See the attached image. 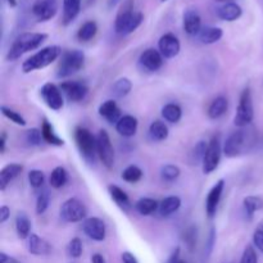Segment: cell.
Listing matches in <instances>:
<instances>
[{
	"instance_id": "f35d334b",
	"label": "cell",
	"mask_w": 263,
	"mask_h": 263,
	"mask_svg": "<svg viewBox=\"0 0 263 263\" xmlns=\"http://www.w3.org/2000/svg\"><path fill=\"white\" fill-rule=\"evenodd\" d=\"M207 148H208V143L204 140H200L195 144L192 153H190V161H192L193 164L203 163V159H204Z\"/></svg>"
},
{
	"instance_id": "94428289",
	"label": "cell",
	"mask_w": 263,
	"mask_h": 263,
	"mask_svg": "<svg viewBox=\"0 0 263 263\" xmlns=\"http://www.w3.org/2000/svg\"><path fill=\"white\" fill-rule=\"evenodd\" d=\"M179 263H185V262H184V261H180Z\"/></svg>"
},
{
	"instance_id": "60d3db41",
	"label": "cell",
	"mask_w": 263,
	"mask_h": 263,
	"mask_svg": "<svg viewBox=\"0 0 263 263\" xmlns=\"http://www.w3.org/2000/svg\"><path fill=\"white\" fill-rule=\"evenodd\" d=\"M49 204H50V194L46 189L41 190L39 193L37 198H36V204H35V211L37 215H43V213L46 212V210L49 208Z\"/></svg>"
},
{
	"instance_id": "e575fe53",
	"label": "cell",
	"mask_w": 263,
	"mask_h": 263,
	"mask_svg": "<svg viewBox=\"0 0 263 263\" xmlns=\"http://www.w3.org/2000/svg\"><path fill=\"white\" fill-rule=\"evenodd\" d=\"M162 117L164 121L170 123H177L180 122L182 117V109L179 104L176 103H168L162 108Z\"/></svg>"
},
{
	"instance_id": "11a10c76",
	"label": "cell",
	"mask_w": 263,
	"mask_h": 263,
	"mask_svg": "<svg viewBox=\"0 0 263 263\" xmlns=\"http://www.w3.org/2000/svg\"><path fill=\"white\" fill-rule=\"evenodd\" d=\"M91 263H107V261H105V258L103 254L95 253V254H92V257H91Z\"/></svg>"
},
{
	"instance_id": "f907efd6",
	"label": "cell",
	"mask_w": 263,
	"mask_h": 263,
	"mask_svg": "<svg viewBox=\"0 0 263 263\" xmlns=\"http://www.w3.org/2000/svg\"><path fill=\"white\" fill-rule=\"evenodd\" d=\"M10 218V208L8 205L0 207V223H5Z\"/></svg>"
},
{
	"instance_id": "f1b7e54d",
	"label": "cell",
	"mask_w": 263,
	"mask_h": 263,
	"mask_svg": "<svg viewBox=\"0 0 263 263\" xmlns=\"http://www.w3.org/2000/svg\"><path fill=\"white\" fill-rule=\"evenodd\" d=\"M229 108V100L225 97H217L212 103L210 104L207 110V115L211 120H218V118L222 117L226 112H228Z\"/></svg>"
},
{
	"instance_id": "6f0895ef",
	"label": "cell",
	"mask_w": 263,
	"mask_h": 263,
	"mask_svg": "<svg viewBox=\"0 0 263 263\" xmlns=\"http://www.w3.org/2000/svg\"><path fill=\"white\" fill-rule=\"evenodd\" d=\"M7 3H8V5H9V7L15 8V7H17V4H18V0H7Z\"/></svg>"
},
{
	"instance_id": "4fadbf2b",
	"label": "cell",
	"mask_w": 263,
	"mask_h": 263,
	"mask_svg": "<svg viewBox=\"0 0 263 263\" xmlns=\"http://www.w3.org/2000/svg\"><path fill=\"white\" fill-rule=\"evenodd\" d=\"M64 97L72 103H80L89 94V87L81 81H63L59 85Z\"/></svg>"
},
{
	"instance_id": "d590c367",
	"label": "cell",
	"mask_w": 263,
	"mask_h": 263,
	"mask_svg": "<svg viewBox=\"0 0 263 263\" xmlns=\"http://www.w3.org/2000/svg\"><path fill=\"white\" fill-rule=\"evenodd\" d=\"M98 32V25L95 21H87L85 22L81 27L77 31V39L81 43H87V41L92 40Z\"/></svg>"
},
{
	"instance_id": "db71d44e",
	"label": "cell",
	"mask_w": 263,
	"mask_h": 263,
	"mask_svg": "<svg viewBox=\"0 0 263 263\" xmlns=\"http://www.w3.org/2000/svg\"><path fill=\"white\" fill-rule=\"evenodd\" d=\"M0 263H20L17 261V259H14L13 257L8 256L7 253H4V252H2L0 253Z\"/></svg>"
},
{
	"instance_id": "c3c4849f",
	"label": "cell",
	"mask_w": 263,
	"mask_h": 263,
	"mask_svg": "<svg viewBox=\"0 0 263 263\" xmlns=\"http://www.w3.org/2000/svg\"><path fill=\"white\" fill-rule=\"evenodd\" d=\"M215 244H216V230L215 228L211 229L210 231V236L207 239V243H205V249H204V256L210 257L211 253H212L213 248H215Z\"/></svg>"
},
{
	"instance_id": "f5cc1de1",
	"label": "cell",
	"mask_w": 263,
	"mask_h": 263,
	"mask_svg": "<svg viewBox=\"0 0 263 263\" xmlns=\"http://www.w3.org/2000/svg\"><path fill=\"white\" fill-rule=\"evenodd\" d=\"M7 141H8V134L5 131H3L0 134V153L4 154L7 151Z\"/></svg>"
},
{
	"instance_id": "9c48e42d",
	"label": "cell",
	"mask_w": 263,
	"mask_h": 263,
	"mask_svg": "<svg viewBox=\"0 0 263 263\" xmlns=\"http://www.w3.org/2000/svg\"><path fill=\"white\" fill-rule=\"evenodd\" d=\"M97 149H98V157H99L100 162L103 166L107 170H112L115 167L116 154L115 148L112 145V140H110L109 134L105 130H100L97 135Z\"/></svg>"
},
{
	"instance_id": "6125c7cd",
	"label": "cell",
	"mask_w": 263,
	"mask_h": 263,
	"mask_svg": "<svg viewBox=\"0 0 263 263\" xmlns=\"http://www.w3.org/2000/svg\"><path fill=\"white\" fill-rule=\"evenodd\" d=\"M162 2H166V0H162Z\"/></svg>"
},
{
	"instance_id": "91938a15",
	"label": "cell",
	"mask_w": 263,
	"mask_h": 263,
	"mask_svg": "<svg viewBox=\"0 0 263 263\" xmlns=\"http://www.w3.org/2000/svg\"><path fill=\"white\" fill-rule=\"evenodd\" d=\"M259 228H262V229H263V221H262L261 223H259Z\"/></svg>"
},
{
	"instance_id": "7bdbcfd3",
	"label": "cell",
	"mask_w": 263,
	"mask_h": 263,
	"mask_svg": "<svg viewBox=\"0 0 263 263\" xmlns=\"http://www.w3.org/2000/svg\"><path fill=\"white\" fill-rule=\"evenodd\" d=\"M28 182L33 189H41L45 184V174L41 170H31L28 172Z\"/></svg>"
},
{
	"instance_id": "7a4b0ae2",
	"label": "cell",
	"mask_w": 263,
	"mask_h": 263,
	"mask_svg": "<svg viewBox=\"0 0 263 263\" xmlns=\"http://www.w3.org/2000/svg\"><path fill=\"white\" fill-rule=\"evenodd\" d=\"M143 21V13L134 10V0H126L116 15L115 31L118 35H130L134 31L138 30Z\"/></svg>"
},
{
	"instance_id": "8992f818",
	"label": "cell",
	"mask_w": 263,
	"mask_h": 263,
	"mask_svg": "<svg viewBox=\"0 0 263 263\" xmlns=\"http://www.w3.org/2000/svg\"><path fill=\"white\" fill-rule=\"evenodd\" d=\"M254 118V105H253V97L249 87L241 91L240 98H239V104L236 108V115L234 117V125L236 127H247L253 122Z\"/></svg>"
},
{
	"instance_id": "6da1fadb",
	"label": "cell",
	"mask_w": 263,
	"mask_h": 263,
	"mask_svg": "<svg viewBox=\"0 0 263 263\" xmlns=\"http://www.w3.org/2000/svg\"><path fill=\"white\" fill-rule=\"evenodd\" d=\"M48 39V35L44 32H23L14 39L10 45L5 59L8 62H14L25 55L26 53L40 48Z\"/></svg>"
},
{
	"instance_id": "1f68e13d",
	"label": "cell",
	"mask_w": 263,
	"mask_h": 263,
	"mask_svg": "<svg viewBox=\"0 0 263 263\" xmlns=\"http://www.w3.org/2000/svg\"><path fill=\"white\" fill-rule=\"evenodd\" d=\"M159 208V203L153 198H140L135 203V210L141 216H152L156 213Z\"/></svg>"
},
{
	"instance_id": "30bf717a",
	"label": "cell",
	"mask_w": 263,
	"mask_h": 263,
	"mask_svg": "<svg viewBox=\"0 0 263 263\" xmlns=\"http://www.w3.org/2000/svg\"><path fill=\"white\" fill-rule=\"evenodd\" d=\"M40 97L44 100L48 108L51 110H61L64 107V98L63 92H62L61 87L57 86L53 82H46L41 86L40 89Z\"/></svg>"
},
{
	"instance_id": "7dc6e473",
	"label": "cell",
	"mask_w": 263,
	"mask_h": 263,
	"mask_svg": "<svg viewBox=\"0 0 263 263\" xmlns=\"http://www.w3.org/2000/svg\"><path fill=\"white\" fill-rule=\"evenodd\" d=\"M184 240L185 243H186L187 248H189L190 251H193V248H194L195 244H197V228H195V226H190V228L185 231Z\"/></svg>"
},
{
	"instance_id": "681fc988",
	"label": "cell",
	"mask_w": 263,
	"mask_h": 263,
	"mask_svg": "<svg viewBox=\"0 0 263 263\" xmlns=\"http://www.w3.org/2000/svg\"><path fill=\"white\" fill-rule=\"evenodd\" d=\"M253 247L263 253V229L257 228L253 233Z\"/></svg>"
},
{
	"instance_id": "2e32d148",
	"label": "cell",
	"mask_w": 263,
	"mask_h": 263,
	"mask_svg": "<svg viewBox=\"0 0 263 263\" xmlns=\"http://www.w3.org/2000/svg\"><path fill=\"white\" fill-rule=\"evenodd\" d=\"M158 50L161 51L164 59H172L177 57L181 50V44H180L179 37L171 32L162 35L158 41Z\"/></svg>"
},
{
	"instance_id": "836d02e7",
	"label": "cell",
	"mask_w": 263,
	"mask_h": 263,
	"mask_svg": "<svg viewBox=\"0 0 263 263\" xmlns=\"http://www.w3.org/2000/svg\"><path fill=\"white\" fill-rule=\"evenodd\" d=\"M68 172L64 167L58 166L51 171L50 177H49V184L53 189H62L64 185L68 182Z\"/></svg>"
},
{
	"instance_id": "d6a6232c",
	"label": "cell",
	"mask_w": 263,
	"mask_h": 263,
	"mask_svg": "<svg viewBox=\"0 0 263 263\" xmlns=\"http://www.w3.org/2000/svg\"><path fill=\"white\" fill-rule=\"evenodd\" d=\"M170 135V130L163 121L156 120L149 126V136L154 141H164Z\"/></svg>"
},
{
	"instance_id": "816d5d0a",
	"label": "cell",
	"mask_w": 263,
	"mask_h": 263,
	"mask_svg": "<svg viewBox=\"0 0 263 263\" xmlns=\"http://www.w3.org/2000/svg\"><path fill=\"white\" fill-rule=\"evenodd\" d=\"M121 259H122V263H139L138 258L131 252H123Z\"/></svg>"
},
{
	"instance_id": "e0dca14e",
	"label": "cell",
	"mask_w": 263,
	"mask_h": 263,
	"mask_svg": "<svg viewBox=\"0 0 263 263\" xmlns=\"http://www.w3.org/2000/svg\"><path fill=\"white\" fill-rule=\"evenodd\" d=\"M163 62L164 58L161 54V51L154 48L146 49L139 57V64L144 69L151 72H156L158 69H161L162 66H163Z\"/></svg>"
},
{
	"instance_id": "603a6c76",
	"label": "cell",
	"mask_w": 263,
	"mask_h": 263,
	"mask_svg": "<svg viewBox=\"0 0 263 263\" xmlns=\"http://www.w3.org/2000/svg\"><path fill=\"white\" fill-rule=\"evenodd\" d=\"M241 14H243V9L235 2L221 4L217 9L218 18L222 21H226V22H234V21L239 20L241 17Z\"/></svg>"
},
{
	"instance_id": "7402d4cb",
	"label": "cell",
	"mask_w": 263,
	"mask_h": 263,
	"mask_svg": "<svg viewBox=\"0 0 263 263\" xmlns=\"http://www.w3.org/2000/svg\"><path fill=\"white\" fill-rule=\"evenodd\" d=\"M23 171V164L21 163H9L5 167H3L2 171H0V190L4 192L8 186H9L10 182L15 179V177L20 176V174H22Z\"/></svg>"
},
{
	"instance_id": "d6986e66",
	"label": "cell",
	"mask_w": 263,
	"mask_h": 263,
	"mask_svg": "<svg viewBox=\"0 0 263 263\" xmlns=\"http://www.w3.org/2000/svg\"><path fill=\"white\" fill-rule=\"evenodd\" d=\"M182 26L187 35L190 36H198V33L202 30V18H200L199 13L195 9H187L184 13V18H182Z\"/></svg>"
},
{
	"instance_id": "4dcf8cb0",
	"label": "cell",
	"mask_w": 263,
	"mask_h": 263,
	"mask_svg": "<svg viewBox=\"0 0 263 263\" xmlns=\"http://www.w3.org/2000/svg\"><path fill=\"white\" fill-rule=\"evenodd\" d=\"M243 207L248 220H252L254 213L263 210V198L259 195H248L243 199Z\"/></svg>"
},
{
	"instance_id": "ba28073f",
	"label": "cell",
	"mask_w": 263,
	"mask_h": 263,
	"mask_svg": "<svg viewBox=\"0 0 263 263\" xmlns=\"http://www.w3.org/2000/svg\"><path fill=\"white\" fill-rule=\"evenodd\" d=\"M61 217L66 222H81L87 218V208L84 202L77 198H69L62 204Z\"/></svg>"
},
{
	"instance_id": "d4e9b609",
	"label": "cell",
	"mask_w": 263,
	"mask_h": 263,
	"mask_svg": "<svg viewBox=\"0 0 263 263\" xmlns=\"http://www.w3.org/2000/svg\"><path fill=\"white\" fill-rule=\"evenodd\" d=\"M41 134H43V139L46 144L53 146H63L64 140L55 133L53 125L49 122L46 118H44L43 122H41Z\"/></svg>"
},
{
	"instance_id": "4316f807",
	"label": "cell",
	"mask_w": 263,
	"mask_h": 263,
	"mask_svg": "<svg viewBox=\"0 0 263 263\" xmlns=\"http://www.w3.org/2000/svg\"><path fill=\"white\" fill-rule=\"evenodd\" d=\"M108 193H109L110 198H112L113 202L118 205L122 211L127 212L131 208V200L128 198V195L126 194V192L123 189H121L117 185H109L108 186Z\"/></svg>"
},
{
	"instance_id": "8fae6325",
	"label": "cell",
	"mask_w": 263,
	"mask_h": 263,
	"mask_svg": "<svg viewBox=\"0 0 263 263\" xmlns=\"http://www.w3.org/2000/svg\"><path fill=\"white\" fill-rule=\"evenodd\" d=\"M226 181L223 179H220L208 192L207 198H205V213L210 220L216 217L218 211V205L221 203V198H222L223 190H225Z\"/></svg>"
},
{
	"instance_id": "680465c9",
	"label": "cell",
	"mask_w": 263,
	"mask_h": 263,
	"mask_svg": "<svg viewBox=\"0 0 263 263\" xmlns=\"http://www.w3.org/2000/svg\"><path fill=\"white\" fill-rule=\"evenodd\" d=\"M217 3H221V4H226V3H233L234 0H216Z\"/></svg>"
},
{
	"instance_id": "ffe728a7",
	"label": "cell",
	"mask_w": 263,
	"mask_h": 263,
	"mask_svg": "<svg viewBox=\"0 0 263 263\" xmlns=\"http://www.w3.org/2000/svg\"><path fill=\"white\" fill-rule=\"evenodd\" d=\"M139 127V121L135 116L125 115L116 123V131L123 138H133L136 135Z\"/></svg>"
},
{
	"instance_id": "cb8c5ba5",
	"label": "cell",
	"mask_w": 263,
	"mask_h": 263,
	"mask_svg": "<svg viewBox=\"0 0 263 263\" xmlns=\"http://www.w3.org/2000/svg\"><path fill=\"white\" fill-rule=\"evenodd\" d=\"M223 36L222 28L215 27V26H203L200 32L198 33V39L202 44L211 45L220 41Z\"/></svg>"
},
{
	"instance_id": "ac0fdd59",
	"label": "cell",
	"mask_w": 263,
	"mask_h": 263,
	"mask_svg": "<svg viewBox=\"0 0 263 263\" xmlns=\"http://www.w3.org/2000/svg\"><path fill=\"white\" fill-rule=\"evenodd\" d=\"M28 252L33 256H48L51 253L53 248L51 244L44 238H40L37 234H31L27 239Z\"/></svg>"
},
{
	"instance_id": "ab89813d",
	"label": "cell",
	"mask_w": 263,
	"mask_h": 263,
	"mask_svg": "<svg viewBox=\"0 0 263 263\" xmlns=\"http://www.w3.org/2000/svg\"><path fill=\"white\" fill-rule=\"evenodd\" d=\"M181 175V170L176 164H164L161 168V177L166 182H174Z\"/></svg>"
},
{
	"instance_id": "52a82bcc",
	"label": "cell",
	"mask_w": 263,
	"mask_h": 263,
	"mask_svg": "<svg viewBox=\"0 0 263 263\" xmlns=\"http://www.w3.org/2000/svg\"><path fill=\"white\" fill-rule=\"evenodd\" d=\"M223 154V146L221 143L220 135L212 136L210 141H208V148L205 152L204 159L202 163L203 174L211 175L218 168L221 162V157Z\"/></svg>"
},
{
	"instance_id": "3957f363",
	"label": "cell",
	"mask_w": 263,
	"mask_h": 263,
	"mask_svg": "<svg viewBox=\"0 0 263 263\" xmlns=\"http://www.w3.org/2000/svg\"><path fill=\"white\" fill-rule=\"evenodd\" d=\"M63 54L61 46L58 45H49L45 48L40 49L37 53L31 55L30 58L26 59L22 63V72L23 73H31V72L39 71V69H44L51 63L61 58Z\"/></svg>"
},
{
	"instance_id": "5b68a950",
	"label": "cell",
	"mask_w": 263,
	"mask_h": 263,
	"mask_svg": "<svg viewBox=\"0 0 263 263\" xmlns=\"http://www.w3.org/2000/svg\"><path fill=\"white\" fill-rule=\"evenodd\" d=\"M74 141H76L80 154L84 157L85 161L94 163L95 158L98 157L97 136L92 135L91 131L87 130L86 127L79 126L74 128Z\"/></svg>"
},
{
	"instance_id": "277c9868",
	"label": "cell",
	"mask_w": 263,
	"mask_h": 263,
	"mask_svg": "<svg viewBox=\"0 0 263 263\" xmlns=\"http://www.w3.org/2000/svg\"><path fill=\"white\" fill-rule=\"evenodd\" d=\"M85 64V54L79 49H72V50L63 51L59 59L58 68H57V77L58 79H67L72 74L77 73L84 68Z\"/></svg>"
},
{
	"instance_id": "484cf974",
	"label": "cell",
	"mask_w": 263,
	"mask_h": 263,
	"mask_svg": "<svg viewBox=\"0 0 263 263\" xmlns=\"http://www.w3.org/2000/svg\"><path fill=\"white\" fill-rule=\"evenodd\" d=\"M181 207V198L177 195H171V197H166L162 202H159L158 213L162 217H170Z\"/></svg>"
},
{
	"instance_id": "9f6ffc18",
	"label": "cell",
	"mask_w": 263,
	"mask_h": 263,
	"mask_svg": "<svg viewBox=\"0 0 263 263\" xmlns=\"http://www.w3.org/2000/svg\"><path fill=\"white\" fill-rule=\"evenodd\" d=\"M120 2H121V0H108V7H109V8L116 7V5H117Z\"/></svg>"
},
{
	"instance_id": "7c38bea8",
	"label": "cell",
	"mask_w": 263,
	"mask_h": 263,
	"mask_svg": "<svg viewBox=\"0 0 263 263\" xmlns=\"http://www.w3.org/2000/svg\"><path fill=\"white\" fill-rule=\"evenodd\" d=\"M31 12L37 22L50 21L58 12V0H35L31 7Z\"/></svg>"
},
{
	"instance_id": "8d00e7d4",
	"label": "cell",
	"mask_w": 263,
	"mask_h": 263,
	"mask_svg": "<svg viewBox=\"0 0 263 263\" xmlns=\"http://www.w3.org/2000/svg\"><path fill=\"white\" fill-rule=\"evenodd\" d=\"M143 175L144 172L140 167L136 166V164H130L123 170L121 177H122L123 181L128 182V184H136V182L140 181Z\"/></svg>"
},
{
	"instance_id": "ee69618b",
	"label": "cell",
	"mask_w": 263,
	"mask_h": 263,
	"mask_svg": "<svg viewBox=\"0 0 263 263\" xmlns=\"http://www.w3.org/2000/svg\"><path fill=\"white\" fill-rule=\"evenodd\" d=\"M84 252V244L80 238H73L67 246V253L71 258H80Z\"/></svg>"
},
{
	"instance_id": "f546056e",
	"label": "cell",
	"mask_w": 263,
	"mask_h": 263,
	"mask_svg": "<svg viewBox=\"0 0 263 263\" xmlns=\"http://www.w3.org/2000/svg\"><path fill=\"white\" fill-rule=\"evenodd\" d=\"M31 226H32L31 220L25 212H20L15 216V233L18 238L22 240L28 239V236L31 235Z\"/></svg>"
},
{
	"instance_id": "f6af8a7d",
	"label": "cell",
	"mask_w": 263,
	"mask_h": 263,
	"mask_svg": "<svg viewBox=\"0 0 263 263\" xmlns=\"http://www.w3.org/2000/svg\"><path fill=\"white\" fill-rule=\"evenodd\" d=\"M26 141L32 146L40 145L41 141H44L41 130H39V128H30L28 131H26Z\"/></svg>"
},
{
	"instance_id": "bcb514c9",
	"label": "cell",
	"mask_w": 263,
	"mask_h": 263,
	"mask_svg": "<svg viewBox=\"0 0 263 263\" xmlns=\"http://www.w3.org/2000/svg\"><path fill=\"white\" fill-rule=\"evenodd\" d=\"M240 263H258V256H257L256 248L253 246H247L241 256Z\"/></svg>"
},
{
	"instance_id": "5bb4252c",
	"label": "cell",
	"mask_w": 263,
	"mask_h": 263,
	"mask_svg": "<svg viewBox=\"0 0 263 263\" xmlns=\"http://www.w3.org/2000/svg\"><path fill=\"white\" fill-rule=\"evenodd\" d=\"M82 231L94 241H103L107 235L105 222L99 217H87L82 221Z\"/></svg>"
},
{
	"instance_id": "83f0119b",
	"label": "cell",
	"mask_w": 263,
	"mask_h": 263,
	"mask_svg": "<svg viewBox=\"0 0 263 263\" xmlns=\"http://www.w3.org/2000/svg\"><path fill=\"white\" fill-rule=\"evenodd\" d=\"M81 10V0H63V25L73 22Z\"/></svg>"
},
{
	"instance_id": "9a60e30c",
	"label": "cell",
	"mask_w": 263,
	"mask_h": 263,
	"mask_svg": "<svg viewBox=\"0 0 263 263\" xmlns=\"http://www.w3.org/2000/svg\"><path fill=\"white\" fill-rule=\"evenodd\" d=\"M244 145H246V134H244V131H234L226 138L225 143H223V154L228 158H235V157L240 156Z\"/></svg>"
},
{
	"instance_id": "b9f144b4",
	"label": "cell",
	"mask_w": 263,
	"mask_h": 263,
	"mask_svg": "<svg viewBox=\"0 0 263 263\" xmlns=\"http://www.w3.org/2000/svg\"><path fill=\"white\" fill-rule=\"evenodd\" d=\"M0 110H2V115L4 116L5 118H8L10 122L15 123V125H18V126H26V125H27L25 117H23L21 113H18V112H15V110L10 109V108L5 107V105H2Z\"/></svg>"
},
{
	"instance_id": "44dd1931",
	"label": "cell",
	"mask_w": 263,
	"mask_h": 263,
	"mask_svg": "<svg viewBox=\"0 0 263 263\" xmlns=\"http://www.w3.org/2000/svg\"><path fill=\"white\" fill-rule=\"evenodd\" d=\"M98 112H99L100 117H103L107 122H109L110 125H115V126L116 123L121 120V117H122V116H121L120 107H118L117 103L112 99L103 102L102 104L99 105Z\"/></svg>"
},
{
	"instance_id": "74e56055",
	"label": "cell",
	"mask_w": 263,
	"mask_h": 263,
	"mask_svg": "<svg viewBox=\"0 0 263 263\" xmlns=\"http://www.w3.org/2000/svg\"><path fill=\"white\" fill-rule=\"evenodd\" d=\"M133 90V82L127 77H121L113 85V94L117 98H125Z\"/></svg>"
}]
</instances>
